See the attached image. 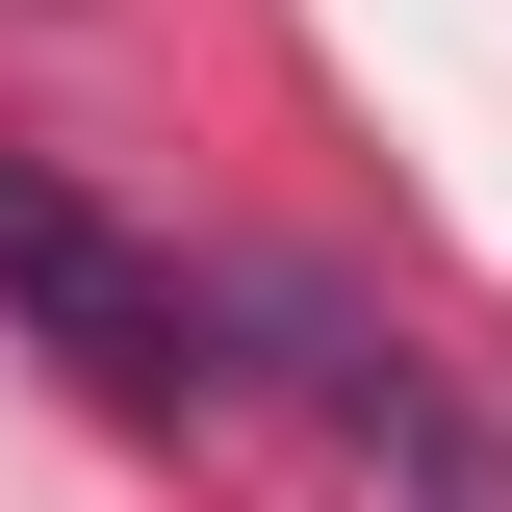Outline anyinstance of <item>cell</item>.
I'll list each match as a JSON object with an SVG mask.
<instances>
[{"label":"cell","instance_id":"obj_2","mask_svg":"<svg viewBox=\"0 0 512 512\" xmlns=\"http://www.w3.org/2000/svg\"><path fill=\"white\" fill-rule=\"evenodd\" d=\"M0 333L77 384V410H128V436H205L231 410V282H180V256L128 231L103 180H52V154H0Z\"/></svg>","mask_w":512,"mask_h":512},{"label":"cell","instance_id":"obj_1","mask_svg":"<svg viewBox=\"0 0 512 512\" xmlns=\"http://www.w3.org/2000/svg\"><path fill=\"white\" fill-rule=\"evenodd\" d=\"M231 359L333 436V487H384V512H512V384L461 359V333H410L384 282L256 256V282H231Z\"/></svg>","mask_w":512,"mask_h":512}]
</instances>
